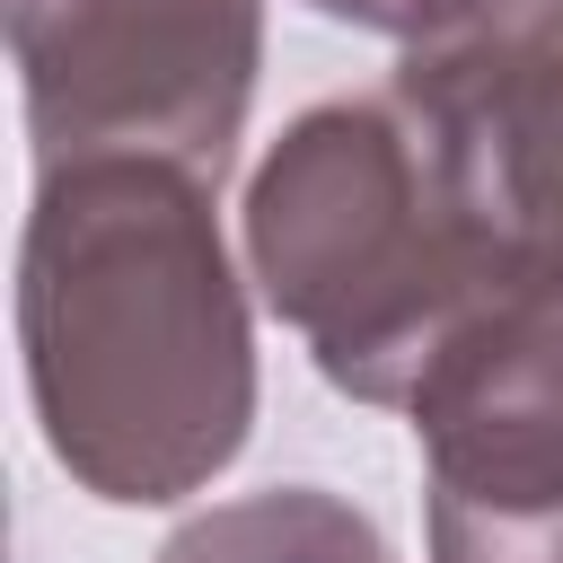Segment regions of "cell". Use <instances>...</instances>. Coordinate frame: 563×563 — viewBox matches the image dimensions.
I'll return each instance as SVG.
<instances>
[{"mask_svg":"<svg viewBox=\"0 0 563 563\" xmlns=\"http://www.w3.org/2000/svg\"><path fill=\"white\" fill-rule=\"evenodd\" d=\"M396 97L440 132L501 264L563 290V0H510L493 26L405 53Z\"/></svg>","mask_w":563,"mask_h":563,"instance_id":"cell-5","label":"cell"},{"mask_svg":"<svg viewBox=\"0 0 563 563\" xmlns=\"http://www.w3.org/2000/svg\"><path fill=\"white\" fill-rule=\"evenodd\" d=\"M317 18L334 26H361V35H387L405 53H431V44H457L475 26H493L510 0H308Z\"/></svg>","mask_w":563,"mask_h":563,"instance_id":"cell-7","label":"cell"},{"mask_svg":"<svg viewBox=\"0 0 563 563\" xmlns=\"http://www.w3.org/2000/svg\"><path fill=\"white\" fill-rule=\"evenodd\" d=\"M18 343L53 466L123 510L202 493L255 422V325L211 176L53 158L18 246Z\"/></svg>","mask_w":563,"mask_h":563,"instance_id":"cell-1","label":"cell"},{"mask_svg":"<svg viewBox=\"0 0 563 563\" xmlns=\"http://www.w3.org/2000/svg\"><path fill=\"white\" fill-rule=\"evenodd\" d=\"M246 273L325 387L361 405H405L457 317L519 282L396 79L387 97L308 106L273 141L246 185Z\"/></svg>","mask_w":563,"mask_h":563,"instance_id":"cell-2","label":"cell"},{"mask_svg":"<svg viewBox=\"0 0 563 563\" xmlns=\"http://www.w3.org/2000/svg\"><path fill=\"white\" fill-rule=\"evenodd\" d=\"M405 413L431 563H563V290L501 282L466 308Z\"/></svg>","mask_w":563,"mask_h":563,"instance_id":"cell-4","label":"cell"},{"mask_svg":"<svg viewBox=\"0 0 563 563\" xmlns=\"http://www.w3.org/2000/svg\"><path fill=\"white\" fill-rule=\"evenodd\" d=\"M158 563H396V545L369 510H352L325 484H264L194 510L158 545Z\"/></svg>","mask_w":563,"mask_h":563,"instance_id":"cell-6","label":"cell"},{"mask_svg":"<svg viewBox=\"0 0 563 563\" xmlns=\"http://www.w3.org/2000/svg\"><path fill=\"white\" fill-rule=\"evenodd\" d=\"M35 158L141 150L220 185L255 62L264 0H9Z\"/></svg>","mask_w":563,"mask_h":563,"instance_id":"cell-3","label":"cell"}]
</instances>
